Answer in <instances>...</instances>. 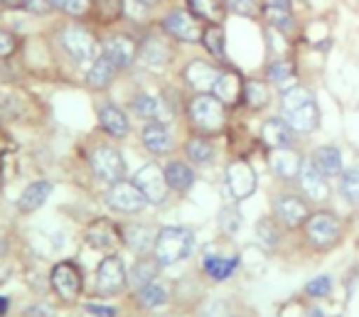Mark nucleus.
<instances>
[{
    "label": "nucleus",
    "mask_w": 359,
    "mask_h": 317,
    "mask_svg": "<svg viewBox=\"0 0 359 317\" xmlns=\"http://www.w3.org/2000/svg\"><path fill=\"white\" fill-rule=\"evenodd\" d=\"M219 74L222 72L217 69V67H212L210 62H202V60L190 62V67L185 69L187 84H190L195 91H200V94H210V91L215 89Z\"/></svg>",
    "instance_id": "4468645a"
},
{
    "label": "nucleus",
    "mask_w": 359,
    "mask_h": 317,
    "mask_svg": "<svg viewBox=\"0 0 359 317\" xmlns=\"http://www.w3.org/2000/svg\"><path fill=\"white\" fill-rule=\"evenodd\" d=\"M305 292H308V295H313V297L330 295V292H332V278H330V276L313 278V281H310L308 285H305Z\"/></svg>",
    "instance_id": "37998d69"
},
{
    "label": "nucleus",
    "mask_w": 359,
    "mask_h": 317,
    "mask_svg": "<svg viewBox=\"0 0 359 317\" xmlns=\"http://www.w3.org/2000/svg\"><path fill=\"white\" fill-rule=\"evenodd\" d=\"M160 109H163V104L148 94H140L133 99V111L140 116V119H148V121L158 119L160 121Z\"/></svg>",
    "instance_id": "4c0bfd02"
},
{
    "label": "nucleus",
    "mask_w": 359,
    "mask_h": 317,
    "mask_svg": "<svg viewBox=\"0 0 359 317\" xmlns=\"http://www.w3.org/2000/svg\"><path fill=\"white\" fill-rule=\"evenodd\" d=\"M91 168H94V173L99 175L101 180H106L109 184L121 182L126 175L123 155L116 148H111V145H96L94 153H91Z\"/></svg>",
    "instance_id": "39448f33"
},
{
    "label": "nucleus",
    "mask_w": 359,
    "mask_h": 317,
    "mask_svg": "<svg viewBox=\"0 0 359 317\" xmlns=\"http://www.w3.org/2000/svg\"><path fill=\"white\" fill-rule=\"evenodd\" d=\"M13 52H15V37H13L11 32L0 30V60H3V57H11Z\"/></svg>",
    "instance_id": "a18cd8bd"
},
{
    "label": "nucleus",
    "mask_w": 359,
    "mask_h": 317,
    "mask_svg": "<svg viewBox=\"0 0 359 317\" xmlns=\"http://www.w3.org/2000/svg\"><path fill=\"white\" fill-rule=\"evenodd\" d=\"M116 65L109 60L106 55H99L94 60V65H91V69H89V74H86V84L91 86V89H106V86L114 81V76H116Z\"/></svg>",
    "instance_id": "393cba45"
},
{
    "label": "nucleus",
    "mask_w": 359,
    "mask_h": 317,
    "mask_svg": "<svg viewBox=\"0 0 359 317\" xmlns=\"http://www.w3.org/2000/svg\"><path fill=\"white\" fill-rule=\"evenodd\" d=\"M86 310H89L94 317H116V310H114V307L96 305V302H89V305H86Z\"/></svg>",
    "instance_id": "de8ad7c7"
},
{
    "label": "nucleus",
    "mask_w": 359,
    "mask_h": 317,
    "mask_svg": "<svg viewBox=\"0 0 359 317\" xmlns=\"http://www.w3.org/2000/svg\"><path fill=\"white\" fill-rule=\"evenodd\" d=\"M133 184L145 194V199L153 202V204L165 202L168 189H170L168 177H165V170L158 168V165H153V163L143 165V168L133 175Z\"/></svg>",
    "instance_id": "423d86ee"
},
{
    "label": "nucleus",
    "mask_w": 359,
    "mask_h": 317,
    "mask_svg": "<svg viewBox=\"0 0 359 317\" xmlns=\"http://www.w3.org/2000/svg\"><path fill=\"white\" fill-rule=\"evenodd\" d=\"M271 170H273L278 177L283 180H293L300 175V168H303V158L295 153L293 148H280V150H271Z\"/></svg>",
    "instance_id": "aec40b11"
},
{
    "label": "nucleus",
    "mask_w": 359,
    "mask_h": 317,
    "mask_svg": "<svg viewBox=\"0 0 359 317\" xmlns=\"http://www.w3.org/2000/svg\"><path fill=\"white\" fill-rule=\"evenodd\" d=\"M224 3L236 15H246V18L256 15V0H224Z\"/></svg>",
    "instance_id": "c03bdc74"
},
{
    "label": "nucleus",
    "mask_w": 359,
    "mask_h": 317,
    "mask_svg": "<svg viewBox=\"0 0 359 317\" xmlns=\"http://www.w3.org/2000/svg\"><path fill=\"white\" fill-rule=\"evenodd\" d=\"M158 231L148 227H126L123 229V241L128 243V248H133L135 253H145L148 248H153Z\"/></svg>",
    "instance_id": "c85d7f7f"
},
{
    "label": "nucleus",
    "mask_w": 359,
    "mask_h": 317,
    "mask_svg": "<svg viewBox=\"0 0 359 317\" xmlns=\"http://www.w3.org/2000/svg\"><path fill=\"white\" fill-rule=\"evenodd\" d=\"M313 165L325 177H337L342 175V153L332 145H323L313 153Z\"/></svg>",
    "instance_id": "b1692460"
},
{
    "label": "nucleus",
    "mask_w": 359,
    "mask_h": 317,
    "mask_svg": "<svg viewBox=\"0 0 359 317\" xmlns=\"http://www.w3.org/2000/svg\"><path fill=\"white\" fill-rule=\"evenodd\" d=\"M163 27L168 35H172L175 40H182V42H202V35H205L197 18L187 11H172L163 20Z\"/></svg>",
    "instance_id": "9d476101"
},
{
    "label": "nucleus",
    "mask_w": 359,
    "mask_h": 317,
    "mask_svg": "<svg viewBox=\"0 0 359 317\" xmlns=\"http://www.w3.org/2000/svg\"><path fill=\"white\" fill-rule=\"evenodd\" d=\"M126 278H128V273H126L123 261L118 256H109L96 268V290L104 295H114L126 285Z\"/></svg>",
    "instance_id": "9b49d317"
},
{
    "label": "nucleus",
    "mask_w": 359,
    "mask_h": 317,
    "mask_svg": "<svg viewBox=\"0 0 359 317\" xmlns=\"http://www.w3.org/2000/svg\"><path fill=\"white\" fill-rule=\"evenodd\" d=\"M111 62L116 65V69H126V67L133 65L135 60V42L126 35H114L104 42V52Z\"/></svg>",
    "instance_id": "f3484780"
},
{
    "label": "nucleus",
    "mask_w": 359,
    "mask_h": 317,
    "mask_svg": "<svg viewBox=\"0 0 359 317\" xmlns=\"http://www.w3.org/2000/svg\"><path fill=\"white\" fill-rule=\"evenodd\" d=\"M256 238H259L266 248H273L276 243H278V229H276V224L271 222V219H261V222L256 224Z\"/></svg>",
    "instance_id": "58836bf2"
},
{
    "label": "nucleus",
    "mask_w": 359,
    "mask_h": 317,
    "mask_svg": "<svg viewBox=\"0 0 359 317\" xmlns=\"http://www.w3.org/2000/svg\"><path fill=\"white\" fill-rule=\"evenodd\" d=\"M244 101L251 109H264V106H269V101H271L269 86L261 84V81H249V84H244Z\"/></svg>",
    "instance_id": "c9c22d12"
},
{
    "label": "nucleus",
    "mask_w": 359,
    "mask_h": 317,
    "mask_svg": "<svg viewBox=\"0 0 359 317\" xmlns=\"http://www.w3.org/2000/svg\"><path fill=\"white\" fill-rule=\"evenodd\" d=\"M143 145L150 150L153 155H165L172 150V138H170L165 123H148L143 128Z\"/></svg>",
    "instance_id": "5701e85b"
},
{
    "label": "nucleus",
    "mask_w": 359,
    "mask_h": 317,
    "mask_svg": "<svg viewBox=\"0 0 359 317\" xmlns=\"http://www.w3.org/2000/svg\"><path fill=\"white\" fill-rule=\"evenodd\" d=\"M25 317H55V310L47 302H35L32 307H27Z\"/></svg>",
    "instance_id": "49530a36"
},
{
    "label": "nucleus",
    "mask_w": 359,
    "mask_h": 317,
    "mask_svg": "<svg viewBox=\"0 0 359 317\" xmlns=\"http://www.w3.org/2000/svg\"><path fill=\"white\" fill-rule=\"evenodd\" d=\"M283 121L295 133H313L320 126V111L315 96L305 86L283 91Z\"/></svg>",
    "instance_id": "f257e3e1"
},
{
    "label": "nucleus",
    "mask_w": 359,
    "mask_h": 317,
    "mask_svg": "<svg viewBox=\"0 0 359 317\" xmlns=\"http://www.w3.org/2000/svg\"><path fill=\"white\" fill-rule=\"evenodd\" d=\"M202 45L210 50V55H215L217 60H224V30H222L219 25H212L205 30V35H202Z\"/></svg>",
    "instance_id": "e433bc0d"
},
{
    "label": "nucleus",
    "mask_w": 359,
    "mask_h": 317,
    "mask_svg": "<svg viewBox=\"0 0 359 317\" xmlns=\"http://www.w3.org/2000/svg\"><path fill=\"white\" fill-rule=\"evenodd\" d=\"M293 135H295V130L290 128L283 119H269L264 123V128H261V140H264L271 150L290 148V145H293Z\"/></svg>",
    "instance_id": "a211bd4d"
},
{
    "label": "nucleus",
    "mask_w": 359,
    "mask_h": 317,
    "mask_svg": "<svg viewBox=\"0 0 359 317\" xmlns=\"http://www.w3.org/2000/svg\"><path fill=\"white\" fill-rule=\"evenodd\" d=\"M99 123H101V128H104L109 135H114V138H126V135H128V130H130L126 114L114 104L101 106V109H99Z\"/></svg>",
    "instance_id": "412c9836"
},
{
    "label": "nucleus",
    "mask_w": 359,
    "mask_h": 317,
    "mask_svg": "<svg viewBox=\"0 0 359 317\" xmlns=\"http://www.w3.org/2000/svg\"><path fill=\"white\" fill-rule=\"evenodd\" d=\"M60 40H62V47H65L76 62L96 60V40L89 30H84V27H79V25L65 27Z\"/></svg>",
    "instance_id": "6e6552de"
},
{
    "label": "nucleus",
    "mask_w": 359,
    "mask_h": 317,
    "mask_svg": "<svg viewBox=\"0 0 359 317\" xmlns=\"http://www.w3.org/2000/svg\"><path fill=\"white\" fill-rule=\"evenodd\" d=\"M158 261H148V258H143V261H138L133 266V271L128 273V281L130 285L135 288V290H140L143 285H148V283L158 281Z\"/></svg>",
    "instance_id": "2f4dec72"
},
{
    "label": "nucleus",
    "mask_w": 359,
    "mask_h": 317,
    "mask_svg": "<svg viewBox=\"0 0 359 317\" xmlns=\"http://www.w3.org/2000/svg\"><path fill=\"white\" fill-rule=\"evenodd\" d=\"M0 184H3V180H0Z\"/></svg>",
    "instance_id": "5fc2aeb1"
},
{
    "label": "nucleus",
    "mask_w": 359,
    "mask_h": 317,
    "mask_svg": "<svg viewBox=\"0 0 359 317\" xmlns=\"http://www.w3.org/2000/svg\"><path fill=\"white\" fill-rule=\"evenodd\" d=\"M52 8H60L67 15H86L91 0H50Z\"/></svg>",
    "instance_id": "a19ab883"
},
{
    "label": "nucleus",
    "mask_w": 359,
    "mask_h": 317,
    "mask_svg": "<svg viewBox=\"0 0 359 317\" xmlns=\"http://www.w3.org/2000/svg\"><path fill=\"white\" fill-rule=\"evenodd\" d=\"M192 8V15L197 18H205L210 22H219L222 20V13H224V0H187Z\"/></svg>",
    "instance_id": "473e14b6"
},
{
    "label": "nucleus",
    "mask_w": 359,
    "mask_h": 317,
    "mask_svg": "<svg viewBox=\"0 0 359 317\" xmlns=\"http://www.w3.org/2000/svg\"><path fill=\"white\" fill-rule=\"evenodd\" d=\"M50 283H52V288H55V292L65 302H74L81 292V273L76 271V266L69 261H62L52 268Z\"/></svg>",
    "instance_id": "1a4fd4ad"
},
{
    "label": "nucleus",
    "mask_w": 359,
    "mask_h": 317,
    "mask_svg": "<svg viewBox=\"0 0 359 317\" xmlns=\"http://www.w3.org/2000/svg\"><path fill=\"white\" fill-rule=\"evenodd\" d=\"M8 307H11V300H8L6 295H0V317L6 315V312H8Z\"/></svg>",
    "instance_id": "8fccbe9b"
},
{
    "label": "nucleus",
    "mask_w": 359,
    "mask_h": 317,
    "mask_svg": "<svg viewBox=\"0 0 359 317\" xmlns=\"http://www.w3.org/2000/svg\"><path fill=\"white\" fill-rule=\"evenodd\" d=\"M264 13L269 22L278 30H290L293 27V13H290V0H266Z\"/></svg>",
    "instance_id": "bb28decb"
},
{
    "label": "nucleus",
    "mask_w": 359,
    "mask_h": 317,
    "mask_svg": "<svg viewBox=\"0 0 359 317\" xmlns=\"http://www.w3.org/2000/svg\"><path fill=\"white\" fill-rule=\"evenodd\" d=\"M266 76H269V81H273V84H285V81L293 76V65L285 60L273 62V65L269 67V72H266Z\"/></svg>",
    "instance_id": "ea45409f"
},
{
    "label": "nucleus",
    "mask_w": 359,
    "mask_h": 317,
    "mask_svg": "<svg viewBox=\"0 0 359 317\" xmlns=\"http://www.w3.org/2000/svg\"><path fill=\"white\" fill-rule=\"evenodd\" d=\"M212 94L224 106H236L244 99V81H241V76L234 74V72H222L215 89H212Z\"/></svg>",
    "instance_id": "6ab92c4d"
},
{
    "label": "nucleus",
    "mask_w": 359,
    "mask_h": 317,
    "mask_svg": "<svg viewBox=\"0 0 359 317\" xmlns=\"http://www.w3.org/2000/svg\"><path fill=\"white\" fill-rule=\"evenodd\" d=\"M219 224L224 234H236L241 227V214L236 212V207H224L219 212Z\"/></svg>",
    "instance_id": "79ce46f5"
},
{
    "label": "nucleus",
    "mask_w": 359,
    "mask_h": 317,
    "mask_svg": "<svg viewBox=\"0 0 359 317\" xmlns=\"http://www.w3.org/2000/svg\"><path fill=\"white\" fill-rule=\"evenodd\" d=\"M140 60L148 67H153V69H160V67L168 65L170 52L160 40H145L143 47H140Z\"/></svg>",
    "instance_id": "7c9ffc66"
},
{
    "label": "nucleus",
    "mask_w": 359,
    "mask_h": 317,
    "mask_svg": "<svg viewBox=\"0 0 359 317\" xmlns=\"http://www.w3.org/2000/svg\"><path fill=\"white\" fill-rule=\"evenodd\" d=\"M135 300H138L140 307L153 310V307H160L168 302V290H165L163 283L153 281V283H148V285L140 288V290H135Z\"/></svg>",
    "instance_id": "c756f323"
},
{
    "label": "nucleus",
    "mask_w": 359,
    "mask_h": 317,
    "mask_svg": "<svg viewBox=\"0 0 359 317\" xmlns=\"http://www.w3.org/2000/svg\"><path fill=\"white\" fill-rule=\"evenodd\" d=\"M0 8H3V0H0Z\"/></svg>",
    "instance_id": "864d4df0"
},
{
    "label": "nucleus",
    "mask_w": 359,
    "mask_h": 317,
    "mask_svg": "<svg viewBox=\"0 0 359 317\" xmlns=\"http://www.w3.org/2000/svg\"><path fill=\"white\" fill-rule=\"evenodd\" d=\"M190 116H192V123L200 130H205V133H217V130L224 128L226 106L222 104L215 94H200L192 99Z\"/></svg>",
    "instance_id": "7ed1b4c3"
},
{
    "label": "nucleus",
    "mask_w": 359,
    "mask_h": 317,
    "mask_svg": "<svg viewBox=\"0 0 359 317\" xmlns=\"http://www.w3.org/2000/svg\"><path fill=\"white\" fill-rule=\"evenodd\" d=\"M165 177H168L170 189H177V192H187V189L192 187V182H195V173H192V168L185 163H180V160L168 163V168H165Z\"/></svg>",
    "instance_id": "cd10ccee"
},
{
    "label": "nucleus",
    "mask_w": 359,
    "mask_h": 317,
    "mask_svg": "<svg viewBox=\"0 0 359 317\" xmlns=\"http://www.w3.org/2000/svg\"><path fill=\"white\" fill-rule=\"evenodd\" d=\"M305 317H325V315H323V312L318 310V307H313V310H310V312H308V315H305Z\"/></svg>",
    "instance_id": "3c124183"
},
{
    "label": "nucleus",
    "mask_w": 359,
    "mask_h": 317,
    "mask_svg": "<svg viewBox=\"0 0 359 317\" xmlns=\"http://www.w3.org/2000/svg\"><path fill=\"white\" fill-rule=\"evenodd\" d=\"M86 243L91 248H99V251H114L121 241H123V231L116 229L114 222L109 219H96L86 227V234H84Z\"/></svg>",
    "instance_id": "ddd939ff"
},
{
    "label": "nucleus",
    "mask_w": 359,
    "mask_h": 317,
    "mask_svg": "<svg viewBox=\"0 0 359 317\" xmlns=\"http://www.w3.org/2000/svg\"><path fill=\"white\" fill-rule=\"evenodd\" d=\"M256 177L254 168L244 160H234V163L226 168V184H229V192L234 199H246L256 192Z\"/></svg>",
    "instance_id": "f8f14e48"
},
{
    "label": "nucleus",
    "mask_w": 359,
    "mask_h": 317,
    "mask_svg": "<svg viewBox=\"0 0 359 317\" xmlns=\"http://www.w3.org/2000/svg\"><path fill=\"white\" fill-rule=\"evenodd\" d=\"M52 192V184L47 182V180H37V182H30L25 189H22L20 199H18V209L20 212H35L37 207H42V204L47 202V197H50Z\"/></svg>",
    "instance_id": "4be33fe9"
},
{
    "label": "nucleus",
    "mask_w": 359,
    "mask_h": 317,
    "mask_svg": "<svg viewBox=\"0 0 359 317\" xmlns=\"http://www.w3.org/2000/svg\"><path fill=\"white\" fill-rule=\"evenodd\" d=\"M140 6H155V3H160V0H138Z\"/></svg>",
    "instance_id": "603ef678"
},
{
    "label": "nucleus",
    "mask_w": 359,
    "mask_h": 317,
    "mask_svg": "<svg viewBox=\"0 0 359 317\" xmlns=\"http://www.w3.org/2000/svg\"><path fill=\"white\" fill-rule=\"evenodd\" d=\"M3 6H8V8H25L27 0H3Z\"/></svg>",
    "instance_id": "09e8293b"
},
{
    "label": "nucleus",
    "mask_w": 359,
    "mask_h": 317,
    "mask_svg": "<svg viewBox=\"0 0 359 317\" xmlns=\"http://www.w3.org/2000/svg\"><path fill=\"white\" fill-rule=\"evenodd\" d=\"M185 150H187V158H190L195 165L210 163L212 155H215V145H212L207 138H190L185 145Z\"/></svg>",
    "instance_id": "f704fd0d"
},
{
    "label": "nucleus",
    "mask_w": 359,
    "mask_h": 317,
    "mask_svg": "<svg viewBox=\"0 0 359 317\" xmlns=\"http://www.w3.org/2000/svg\"><path fill=\"white\" fill-rule=\"evenodd\" d=\"M192 246H195V236L190 229L185 227H163L155 236L153 253L155 261L160 266H172V263L182 261L190 256Z\"/></svg>",
    "instance_id": "f03ea898"
},
{
    "label": "nucleus",
    "mask_w": 359,
    "mask_h": 317,
    "mask_svg": "<svg viewBox=\"0 0 359 317\" xmlns=\"http://www.w3.org/2000/svg\"><path fill=\"white\" fill-rule=\"evenodd\" d=\"M298 177H300V187H303V192L308 194L310 199H315V202H325V199L330 197L327 177L315 168L313 160H310V163H303Z\"/></svg>",
    "instance_id": "dca6fc26"
},
{
    "label": "nucleus",
    "mask_w": 359,
    "mask_h": 317,
    "mask_svg": "<svg viewBox=\"0 0 359 317\" xmlns=\"http://www.w3.org/2000/svg\"><path fill=\"white\" fill-rule=\"evenodd\" d=\"M339 194L347 199L349 204H359V165L349 168L339 175Z\"/></svg>",
    "instance_id": "72a5a7b5"
},
{
    "label": "nucleus",
    "mask_w": 359,
    "mask_h": 317,
    "mask_svg": "<svg viewBox=\"0 0 359 317\" xmlns=\"http://www.w3.org/2000/svg\"><path fill=\"white\" fill-rule=\"evenodd\" d=\"M305 234H308V241L315 248H330L339 241L342 227H339V219L332 212H315L305 219Z\"/></svg>",
    "instance_id": "20e7f679"
},
{
    "label": "nucleus",
    "mask_w": 359,
    "mask_h": 317,
    "mask_svg": "<svg viewBox=\"0 0 359 317\" xmlns=\"http://www.w3.org/2000/svg\"><path fill=\"white\" fill-rule=\"evenodd\" d=\"M276 217H278L285 227H300V224H305V219L310 217L308 204H305V199L295 197V194H280V197L276 199Z\"/></svg>",
    "instance_id": "2eb2a0df"
},
{
    "label": "nucleus",
    "mask_w": 359,
    "mask_h": 317,
    "mask_svg": "<svg viewBox=\"0 0 359 317\" xmlns=\"http://www.w3.org/2000/svg\"><path fill=\"white\" fill-rule=\"evenodd\" d=\"M202 268L215 281H224V278H229L239 268V256H219V253L217 256H205Z\"/></svg>",
    "instance_id": "a878e982"
},
{
    "label": "nucleus",
    "mask_w": 359,
    "mask_h": 317,
    "mask_svg": "<svg viewBox=\"0 0 359 317\" xmlns=\"http://www.w3.org/2000/svg\"><path fill=\"white\" fill-rule=\"evenodd\" d=\"M106 202H109V207L116 209V212L135 214L148 204V199H145V194L140 192L133 182H123V180H121V182L111 184V189L106 192Z\"/></svg>",
    "instance_id": "0eeeda50"
}]
</instances>
